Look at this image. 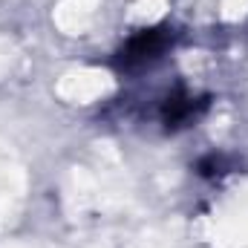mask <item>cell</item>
Listing matches in <instances>:
<instances>
[{
  "label": "cell",
  "instance_id": "7a4b0ae2",
  "mask_svg": "<svg viewBox=\"0 0 248 248\" xmlns=\"http://www.w3.org/2000/svg\"><path fill=\"white\" fill-rule=\"evenodd\" d=\"M190 116H193V104L187 98H168V104H165V122H168V127H179V124L190 122Z\"/></svg>",
  "mask_w": 248,
  "mask_h": 248
},
{
  "label": "cell",
  "instance_id": "6da1fadb",
  "mask_svg": "<svg viewBox=\"0 0 248 248\" xmlns=\"http://www.w3.org/2000/svg\"><path fill=\"white\" fill-rule=\"evenodd\" d=\"M168 44H170V38H168V32L165 29H144V32H139L136 38H130L127 41V46L122 49V66L127 69H133V66H144V63L156 61L165 49H168Z\"/></svg>",
  "mask_w": 248,
  "mask_h": 248
}]
</instances>
